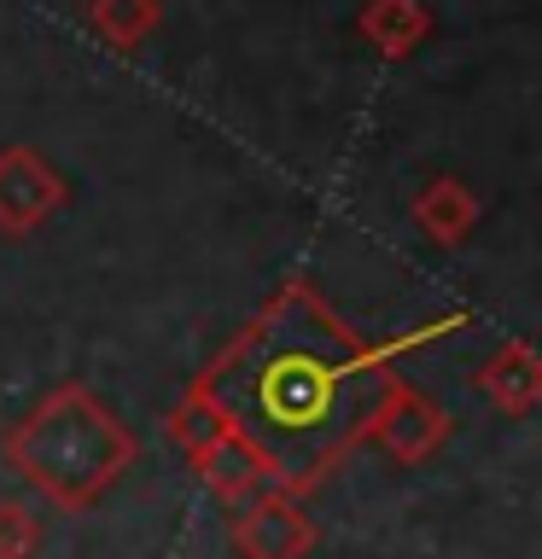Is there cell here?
Instances as JSON below:
<instances>
[{
	"label": "cell",
	"mask_w": 542,
	"mask_h": 559,
	"mask_svg": "<svg viewBox=\"0 0 542 559\" xmlns=\"http://www.w3.org/2000/svg\"><path fill=\"white\" fill-rule=\"evenodd\" d=\"M397 367L344 326L309 280H286L199 373L234 431L269 461V484L309 496L367 443Z\"/></svg>",
	"instance_id": "1"
},
{
	"label": "cell",
	"mask_w": 542,
	"mask_h": 559,
	"mask_svg": "<svg viewBox=\"0 0 542 559\" xmlns=\"http://www.w3.org/2000/svg\"><path fill=\"white\" fill-rule=\"evenodd\" d=\"M0 461L47 507L87 513L129 478V466L140 461V437L87 379H64L7 426Z\"/></svg>",
	"instance_id": "2"
},
{
	"label": "cell",
	"mask_w": 542,
	"mask_h": 559,
	"mask_svg": "<svg viewBox=\"0 0 542 559\" xmlns=\"http://www.w3.org/2000/svg\"><path fill=\"white\" fill-rule=\"evenodd\" d=\"M70 204V181L35 146H0V239H30Z\"/></svg>",
	"instance_id": "3"
},
{
	"label": "cell",
	"mask_w": 542,
	"mask_h": 559,
	"mask_svg": "<svg viewBox=\"0 0 542 559\" xmlns=\"http://www.w3.org/2000/svg\"><path fill=\"white\" fill-rule=\"evenodd\" d=\"M449 431H455L449 414L437 408V402L420 391V384L402 379V373H391V384H385L374 419H367V443H379V449L391 454V461H402V466L432 461V454L449 443Z\"/></svg>",
	"instance_id": "4"
},
{
	"label": "cell",
	"mask_w": 542,
	"mask_h": 559,
	"mask_svg": "<svg viewBox=\"0 0 542 559\" xmlns=\"http://www.w3.org/2000/svg\"><path fill=\"white\" fill-rule=\"evenodd\" d=\"M227 542L239 559H309L315 548V519L304 513V496L286 489H257L234 507Z\"/></svg>",
	"instance_id": "5"
},
{
	"label": "cell",
	"mask_w": 542,
	"mask_h": 559,
	"mask_svg": "<svg viewBox=\"0 0 542 559\" xmlns=\"http://www.w3.org/2000/svg\"><path fill=\"white\" fill-rule=\"evenodd\" d=\"M472 384H479V396H484L496 414L531 419L537 402H542V361H537V349L525 344V338H507V344H496V349L479 361Z\"/></svg>",
	"instance_id": "6"
},
{
	"label": "cell",
	"mask_w": 542,
	"mask_h": 559,
	"mask_svg": "<svg viewBox=\"0 0 542 559\" xmlns=\"http://www.w3.org/2000/svg\"><path fill=\"white\" fill-rule=\"evenodd\" d=\"M192 472H199V484L210 489V496H222V501H245V496H257V489H274L269 484V461L245 443L239 431H227V437H216L204 454H192L187 461Z\"/></svg>",
	"instance_id": "7"
},
{
	"label": "cell",
	"mask_w": 542,
	"mask_h": 559,
	"mask_svg": "<svg viewBox=\"0 0 542 559\" xmlns=\"http://www.w3.org/2000/svg\"><path fill=\"white\" fill-rule=\"evenodd\" d=\"M479 216H484L479 192L467 181H455V175H437V181H426L414 192V222H420V234L437 239V245H461L472 227H479Z\"/></svg>",
	"instance_id": "8"
},
{
	"label": "cell",
	"mask_w": 542,
	"mask_h": 559,
	"mask_svg": "<svg viewBox=\"0 0 542 559\" xmlns=\"http://www.w3.org/2000/svg\"><path fill=\"white\" fill-rule=\"evenodd\" d=\"M356 29L367 35V47L379 59H409V52L432 35V12L426 0H367Z\"/></svg>",
	"instance_id": "9"
},
{
	"label": "cell",
	"mask_w": 542,
	"mask_h": 559,
	"mask_svg": "<svg viewBox=\"0 0 542 559\" xmlns=\"http://www.w3.org/2000/svg\"><path fill=\"white\" fill-rule=\"evenodd\" d=\"M227 431H234V419L222 414V402L210 396L199 379H192L187 391H181V402L164 414V437H169V443H181L187 461H192V454H204V449L216 443V437H227Z\"/></svg>",
	"instance_id": "10"
},
{
	"label": "cell",
	"mask_w": 542,
	"mask_h": 559,
	"mask_svg": "<svg viewBox=\"0 0 542 559\" xmlns=\"http://www.w3.org/2000/svg\"><path fill=\"white\" fill-rule=\"evenodd\" d=\"M157 17H164L157 0H94V7H87L94 35H99L105 47H117V52H134L157 29Z\"/></svg>",
	"instance_id": "11"
},
{
	"label": "cell",
	"mask_w": 542,
	"mask_h": 559,
	"mask_svg": "<svg viewBox=\"0 0 542 559\" xmlns=\"http://www.w3.org/2000/svg\"><path fill=\"white\" fill-rule=\"evenodd\" d=\"M42 554V513L30 501H0V559H35Z\"/></svg>",
	"instance_id": "12"
},
{
	"label": "cell",
	"mask_w": 542,
	"mask_h": 559,
	"mask_svg": "<svg viewBox=\"0 0 542 559\" xmlns=\"http://www.w3.org/2000/svg\"><path fill=\"white\" fill-rule=\"evenodd\" d=\"M467 321H472V314H467V309H455V314H437V321H420V326H409V332H397V338H379L374 349L397 367L402 356H414V349H426V344H437V338H449V332H461Z\"/></svg>",
	"instance_id": "13"
}]
</instances>
